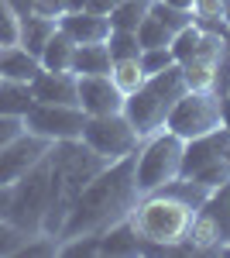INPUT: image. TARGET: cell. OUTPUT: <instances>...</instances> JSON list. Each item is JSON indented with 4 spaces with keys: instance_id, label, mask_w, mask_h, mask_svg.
<instances>
[{
    "instance_id": "cell-1",
    "label": "cell",
    "mask_w": 230,
    "mask_h": 258,
    "mask_svg": "<svg viewBox=\"0 0 230 258\" xmlns=\"http://www.w3.org/2000/svg\"><path fill=\"white\" fill-rule=\"evenodd\" d=\"M206 197H210V189L189 176L172 179L162 189L141 193L137 207L127 217L131 227L137 231V238L144 241L141 255H186L192 217Z\"/></svg>"
},
{
    "instance_id": "cell-2",
    "label": "cell",
    "mask_w": 230,
    "mask_h": 258,
    "mask_svg": "<svg viewBox=\"0 0 230 258\" xmlns=\"http://www.w3.org/2000/svg\"><path fill=\"white\" fill-rule=\"evenodd\" d=\"M137 200H141V189H137L134 155H124V159L103 165L90 179V186L72 203V210H69V217H65V224H62L55 241L103 234L107 227H114V224L131 217Z\"/></svg>"
},
{
    "instance_id": "cell-3",
    "label": "cell",
    "mask_w": 230,
    "mask_h": 258,
    "mask_svg": "<svg viewBox=\"0 0 230 258\" xmlns=\"http://www.w3.org/2000/svg\"><path fill=\"white\" fill-rule=\"evenodd\" d=\"M103 165H110V162L103 155H96L83 138L52 141V148H48V210H45L41 234L58 238L72 203L79 200V193L90 186V179Z\"/></svg>"
},
{
    "instance_id": "cell-4",
    "label": "cell",
    "mask_w": 230,
    "mask_h": 258,
    "mask_svg": "<svg viewBox=\"0 0 230 258\" xmlns=\"http://www.w3.org/2000/svg\"><path fill=\"white\" fill-rule=\"evenodd\" d=\"M186 90H189V86H186L182 69H179V62H175V66L155 73V76H144V83L137 86L134 93L124 97V117L134 124V131L141 138H148V135H155V131L165 127L169 110L179 103V97H182Z\"/></svg>"
},
{
    "instance_id": "cell-5",
    "label": "cell",
    "mask_w": 230,
    "mask_h": 258,
    "mask_svg": "<svg viewBox=\"0 0 230 258\" xmlns=\"http://www.w3.org/2000/svg\"><path fill=\"white\" fill-rule=\"evenodd\" d=\"M182 145L186 141L172 131H165V127L141 141V148L134 152V172H137V189L141 193L162 189L165 182L179 179V172H182Z\"/></svg>"
},
{
    "instance_id": "cell-6",
    "label": "cell",
    "mask_w": 230,
    "mask_h": 258,
    "mask_svg": "<svg viewBox=\"0 0 230 258\" xmlns=\"http://www.w3.org/2000/svg\"><path fill=\"white\" fill-rule=\"evenodd\" d=\"M216 127H223V97L216 90H186L165 117V131L182 141L210 135Z\"/></svg>"
},
{
    "instance_id": "cell-7",
    "label": "cell",
    "mask_w": 230,
    "mask_h": 258,
    "mask_svg": "<svg viewBox=\"0 0 230 258\" xmlns=\"http://www.w3.org/2000/svg\"><path fill=\"white\" fill-rule=\"evenodd\" d=\"M45 210H48V155L41 162H35L11 186V214H7V220L18 224L21 231L31 238V234H41Z\"/></svg>"
},
{
    "instance_id": "cell-8",
    "label": "cell",
    "mask_w": 230,
    "mask_h": 258,
    "mask_svg": "<svg viewBox=\"0 0 230 258\" xmlns=\"http://www.w3.org/2000/svg\"><path fill=\"white\" fill-rule=\"evenodd\" d=\"M230 241V182L227 186H216L210 197L203 200V207L196 210L192 217V227H189V244L192 255H210Z\"/></svg>"
},
{
    "instance_id": "cell-9",
    "label": "cell",
    "mask_w": 230,
    "mask_h": 258,
    "mask_svg": "<svg viewBox=\"0 0 230 258\" xmlns=\"http://www.w3.org/2000/svg\"><path fill=\"white\" fill-rule=\"evenodd\" d=\"M83 141L93 148L96 155H103L107 162H117L124 155H134L141 148V135L134 131V124L120 114H100V117H86L83 124Z\"/></svg>"
},
{
    "instance_id": "cell-10",
    "label": "cell",
    "mask_w": 230,
    "mask_h": 258,
    "mask_svg": "<svg viewBox=\"0 0 230 258\" xmlns=\"http://www.w3.org/2000/svg\"><path fill=\"white\" fill-rule=\"evenodd\" d=\"M24 124L31 135H41L45 141H69L83 138V124H86V110L76 103H35Z\"/></svg>"
},
{
    "instance_id": "cell-11",
    "label": "cell",
    "mask_w": 230,
    "mask_h": 258,
    "mask_svg": "<svg viewBox=\"0 0 230 258\" xmlns=\"http://www.w3.org/2000/svg\"><path fill=\"white\" fill-rule=\"evenodd\" d=\"M48 148H52V141H45L41 135H31V131H24L21 138L4 145L0 148V186H14L35 162L48 155Z\"/></svg>"
},
{
    "instance_id": "cell-12",
    "label": "cell",
    "mask_w": 230,
    "mask_h": 258,
    "mask_svg": "<svg viewBox=\"0 0 230 258\" xmlns=\"http://www.w3.org/2000/svg\"><path fill=\"white\" fill-rule=\"evenodd\" d=\"M223 38L220 35H213V31H203V38L196 45V52H192L186 62H179V69H182V80L189 90H213V80H216V62L223 55Z\"/></svg>"
},
{
    "instance_id": "cell-13",
    "label": "cell",
    "mask_w": 230,
    "mask_h": 258,
    "mask_svg": "<svg viewBox=\"0 0 230 258\" xmlns=\"http://www.w3.org/2000/svg\"><path fill=\"white\" fill-rule=\"evenodd\" d=\"M79 107L86 110V117L120 114L124 110V93L114 86L110 76H79Z\"/></svg>"
},
{
    "instance_id": "cell-14",
    "label": "cell",
    "mask_w": 230,
    "mask_h": 258,
    "mask_svg": "<svg viewBox=\"0 0 230 258\" xmlns=\"http://www.w3.org/2000/svg\"><path fill=\"white\" fill-rule=\"evenodd\" d=\"M230 141L227 127H216L210 135H199V138H189L182 145V172L179 176H196L199 169H206L210 162L223 159V148Z\"/></svg>"
},
{
    "instance_id": "cell-15",
    "label": "cell",
    "mask_w": 230,
    "mask_h": 258,
    "mask_svg": "<svg viewBox=\"0 0 230 258\" xmlns=\"http://www.w3.org/2000/svg\"><path fill=\"white\" fill-rule=\"evenodd\" d=\"M28 86H31L35 103H76L79 107V76L76 73H48V69H41Z\"/></svg>"
},
{
    "instance_id": "cell-16",
    "label": "cell",
    "mask_w": 230,
    "mask_h": 258,
    "mask_svg": "<svg viewBox=\"0 0 230 258\" xmlns=\"http://www.w3.org/2000/svg\"><path fill=\"white\" fill-rule=\"evenodd\" d=\"M58 28L76 41V45H93V41H107V35H110V18L90 14V11H65L58 18Z\"/></svg>"
},
{
    "instance_id": "cell-17",
    "label": "cell",
    "mask_w": 230,
    "mask_h": 258,
    "mask_svg": "<svg viewBox=\"0 0 230 258\" xmlns=\"http://www.w3.org/2000/svg\"><path fill=\"white\" fill-rule=\"evenodd\" d=\"M41 73L38 55H31L24 45H0V80L31 83Z\"/></svg>"
},
{
    "instance_id": "cell-18",
    "label": "cell",
    "mask_w": 230,
    "mask_h": 258,
    "mask_svg": "<svg viewBox=\"0 0 230 258\" xmlns=\"http://www.w3.org/2000/svg\"><path fill=\"white\" fill-rule=\"evenodd\" d=\"M110 69H114V59H110L107 41L76 45V55H72V73L76 76H110Z\"/></svg>"
},
{
    "instance_id": "cell-19",
    "label": "cell",
    "mask_w": 230,
    "mask_h": 258,
    "mask_svg": "<svg viewBox=\"0 0 230 258\" xmlns=\"http://www.w3.org/2000/svg\"><path fill=\"white\" fill-rule=\"evenodd\" d=\"M141 251H144V241L137 238L131 220H120L100 234V255H141Z\"/></svg>"
},
{
    "instance_id": "cell-20",
    "label": "cell",
    "mask_w": 230,
    "mask_h": 258,
    "mask_svg": "<svg viewBox=\"0 0 230 258\" xmlns=\"http://www.w3.org/2000/svg\"><path fill=\"white\" fill-rule=\"evenodd\" d=\"M72 55H76V41L69 38L62 28H55V35L45 41L38 62L48 73H72Z\"/></svg>"
},
{
    "instance_id": "cell-21",
    "label": "cell",
    "mask_w": 230,
    "mask_h": 258,
    "mask_svg": "<svg viewBox=\"0 0 230 258\" xmlns=\"http://www.w3.org/2000/svg\"><path fill=\"white\" fill-rule=\"evenodd\" d=\"M58 28V18H45V14H31V18H21V35H18V45H24L31 55H41L45 41L55 35Z\"/></svg>"
},
{
    "instance_id": "cell-22",
    "label": "cell",
    "mask_w": 230,
    "mask_h": 258,
    "mask_svg": "<svg viewBox=\"0 0 230 258\" xmlns=\"http://www.w3.org/2000/svg\"><path fill=\"white\" fill-rule=\"evenodd\" d=\"M31 107H35V97H31V86H28V83L0 80V114L24 117Z\"/></svg>"
},
{
    "instance_id": "cell-23",
    "label": "cell",
    "mask_w": 230,
    "mask_h": 258,
    "mask_svg": "<svg viewBox=\"0 0 230 258\" xmlns=\"http://www.w3.org/2000/svg\"><path fill=\"white\" fill-rule=\"evenodd\" d=\"M151 7V0H120L110 11V28H124V31H137V24L144 21Z\"/></svg>"
},
{
    "instance_id": "cell-24",
    "label": "cell",
    "mask_w": 230,
    "mask_h": 258,
    "mask_svg": "<svg viewBox=\"0 0 230 258\" xmlns=\"http://www.w3.org/2000/svg\"><path fill=\"white\" fill-rule=\"evenodd\" d=\"M110 80L114 86L124 93V97H131L137 86L144 83V69H141V59H120L114 62V69H110Z\"/></svg>"
},
{
    "instance_id": "cell-25",
    "label": "cell",
    "mask_w": 230,
    "mask_h": 258,
    "mask_svg": "<svg viewBox=\"0 0 230 258\" xmlns=\"http://www.w3.org/2000/svg\"><path fill=\"white\" fill-rule=\"evenodd\" d=\"M172 38H175V31H169L155 14H144V21L137 24V41H141V48H165V45H172Z\"/></svg>"
},
{
    "instance_id": "cell-26",
    "label": "cell",
    "mask_w": 230,
    "mask_h": 258,
    "mask_svg": "<svg viewBox=\"0 0 230 258\" xmlns=\"http://www.w3.org/2000/svg\"><path fill=\"white\" fill-rule=\"evenodd\" d=\"M107 48H110V59H137L141 55V41H137V31H124V28H110L107 35Z\"/></svg>"
},
{
    "instance_id": "cell-27",
    "label": "cell",
    "mask_w": 230,
    "mask_h": 258,
    "mask_svg": "<svg viewBox=\"0 0 230 258\" xmlns=\"http://www.w3.org/2000/svg\"><path fill=\"white\" fill-rule=\"evenodd\" d=\"M148 14H155V18L162 21V24H165L169 31H175V35H179L182 28H189L192 21H196V18H192V11H179V7H169L165 0H151Z\"/></svg>"
},
{
    "instance_id": "cell-28",
    "label": "cell",
    "mask_w": 230,
    "mask_h": 258,
    "mask_svg": "<svg viewBox=\"0 0 230 258\" xmlns=\"http://www.w3.org/2000/svg\"><path fill=\"white\" fill-rule=\"evenodd\" d=\"M199 38H203V28H199L196 21H192L189 28H182V31L172 38V45H169V48H172V55H175V62H186V59H189L192 52H196V45H199Z\"/></svg>"
},
{
    "instance_id": "cell-29",
    "label": "cell",
    "mask_w": 230,
    "mask_h": 258,
    "mask_svg": "<svg viewBox=\"0 0 230 258\" xmlns=\"http://www.w3.org/2000/svg\"><path fill=\"white\" fill-rule=\"evenodd\" d=\"M141 69H144V76H155V73H162V69H169L175 66V55L172 48L165 45V48H141Z\"/></svg>"
},
{
    "instance_id": "cell-30",
    "label": "cell",
    "mask_w": 230,
    "mask_h": 258,
    "mask_svg": "<svg viewBox=\"0 0 230 258\" xmlns=\"http://www.w3.org/2000/svg\"><path fill=\"white\" fill-rule=\"evenodd\" d=\"M24 241H28V234L21 231L18 224H11L7 217H0V258H7V255H18Z\"/></svg>"
},
{
    "instance_id": "cell-31",
    "label": "cell",
    "mask_w": 230,
    "mask_h": 258,
    "mask_svg": "<svg viewBox=\"0 0 230 258\" xmlns=\"http://www.w3.org/2000/svg\"><path fill=\"white\" fill-rule=\"evenodd\" d=\"M189 179L203 182V186L213 193L216 186H227V182H230V165H227L223 159H216V162H210L206 169H199V172H196V176H189Z\"/></svg>"
},
{
    "instance_id": "cell-32",
    "label": "cell",
    "mask_w": 230,
    "mask_h": 258,
    "mask_svg": "<svg viewBox=\"0 0 230 258\" xmlns=\"http://www.w3.org/2000/svg\"><path fill=\"white\" fill-rule=\"evenodd\" d=\"M21 35V18L7 0H0V45H18Z\"/></svg>"
},
{
    "instance_id": "cell-33",
    "label": "cell",
    "mask_w": 230,
    "mask_h": 258,
    "mask_svg": "<svg viewBox=\"0 0 230 258\" xmlns=\"http://www.w3.org/2000/svg\"><path fill=\"white\" fill-rule=\"evenodd\" d=\"M192 18H196V24L223 21V0H192Z\"/></svg>"
},
{
    "instance_id": "cell-34",
    "label": "cell",
    "mask_w": 230,
    "mask_h": 258,
    "mask_svg": "<svg viewBox=\"0 0 230 258\" xmlns=\"http://www.w3.org/2000/svg\"><path fill=\"white\" fill-rule=\"evenodd\" d=\"M24 131H28L24 117H14V114H0V148H4V145H11L14 138H21Z\"/></svg>"
},
{
    "instance_id": "cell-35",
    "label": "cell",
    "mask_w": 230,
    "mask_h": 258,
    "mask_svg": "<svg viewBox=\"0 0 230 258\" xmlns=\"http://www.w3.org/2000/svg\"><path fill=\"white\" fill-rule=\"evenodd\" d=\"M120 0H86V7L83 11H90V14H103V18H110V11H114Z\"/></svg>"
},
{
    "instance_id": "cell-36",
    "label": "cell",
    "mask_w": 230,
    "mask_h": 258,
    "mask_svg": "<svg viewBox=\"0 0 230 258\" xmlns=\"http://www.w3.org/2000/svg\"><path fill=\"white\" fill-rule=\"evenodd\" d=\"M7 4L14 7V14H18V18H31V14H35V4H38V0H7Z\"/></svg>"
},
{
    "instance_id": "cell-37",
    "label": "cell",
    "mask_w": 230,
    "mask_h": 258,
    "mask_svg": "<svg viewBox=\"0 0 230 258\" xmlns=\"http://www.w3.org/2000/svg\"><path fill=\"white\" fill-rule=\"evenodd\" d=\"M11 214V186H0V217Z\"/></svg>"
},
{
    "instance_id": "cell-38",
    "label": "cell",
    "mask_w": 230,
    "mask_h": 258,
    "mask_svg": "<svg viewBox=\"0 0 230 258\" xmlns=\"http://www.w3.org/2000/svg\"><path fill=\"white\" fill-rule=\"evenodd\" d=\"M169 7H179V11H192V0H165Z\"/></svg>"
},
{
    "instance_id": "cell-39",
    "label": "cell",
    "mask_w": 230,
    "mask_h": 258,
    "mask_svg": "<svg viewBox=\"0 0 230 258\" xmlns=\"http://www.w3.org/2000/svg\"><path fill=\"white\" fill-rule=\"evenodd\" d=\"M223 127L230 131V97H223Z\"/></svg>"
},
{
    "instance_id": "cell-40",
    "label": "cell",
    "mask_w": 230,
    "mask_h": 258,
    "mask_svg": "<svg viewBox=\"0 0 230 258\" xmlns=\"http://www.w3.org/2000/svg\"><path fill=\"white\" fill-rule=\"evenodd\" d=\"M223 21L230 24V0H223Z\"/></svg>"
},
{
    "instance_id": "cell-41",
    "label": "cell",
    "mask_w": 230,
    "mask_h": 258,
    "mask_svg": "<svg viewBox=\"0 0 230 258\" xmlns=\"http://www.w3.org/2000/svg\"><path fill=\"white\" fill-rule=\"evenodd\" d=\"M223 45H227V48H230V24H227V28H223Z\"/></svg>"
},
{
    "instance_id": "cell-42",
    "label": "cell",
    "mask_w": 230,
    "mask_h": 258,
    "mask_svg": "<svg viewBox=\"0 0 230 258\" xmlns=\"http://www.w3.org/2000/svg\"><path fill=\"white\" fill-rule=\"evenodd\" d=\"M223 162L230 165V141H227V148H223Z\"/></svg>"
}]
</instances>
